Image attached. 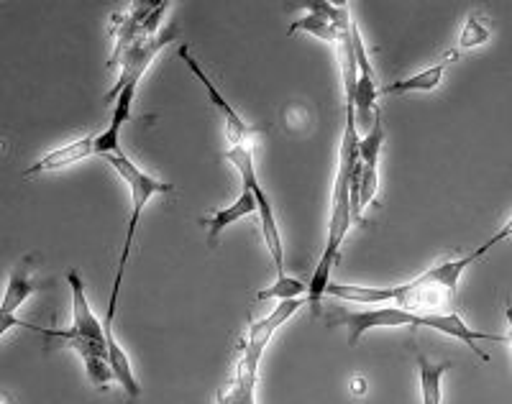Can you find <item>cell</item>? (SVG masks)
I'll use <instances>...</instances> for the list:
<instances>
[{
	"mask_svg": "<svg viewBox=\"0 0 512 404\" xmlns=\"http://www.w3.org/2000/svg\"><path fill=\"white\" fill-rule=\"evenodd\" d=\"M31 272H34V254L16 261V266L11 269V277H8V287L6 295H3V305H0V315H16V312L24 307V302L29 300L34 292H39L41 284L34 282Z\"/></svg>",
	"mask_w": 512,
	"mask_h": 404,
	"instance_id": "cell-11",
	"label": "cell"
},
{
	"mask_svg": "<svg viewBox=\"0 0 512 404\" xmlns=\"http://www.w3.org/2000/svg\"><path fill=\"white\" fill-rule=\"evenodd\" d=\"M254 213H259V205H256L254 192H251L249 187H241V195L236 197L231 205L216 210V213L210 215V218H203V226H208L210 249H216L218 238H221V233L226 231L228 226H233V223H239L241 218H246V215H254Z\"/></svg>",
	"mask_w": 512,
	"mask_h": 404,
	"instance_id": "cell-12",
	"label": "cell"
},
{
	"mask_svg": "<svg viewBox=\"0 0 512 404\" xmlns=\"http://www.w3.org/2000/svg\"><path fill=\"white\" fill-rule=\"evenodd\" d=\"M489 39H492V31L484 26L482 16H479V13H469L464 21V29H461L459 34V47L477 49V47H484Z\"/></svg>",
	"mask_w": 512,
	"mask_h": 404,
	"instance_id": "cell-16",
	"label": "cell"
},
{
	"mask_svg": "<svg viewBox=\"0 0 512 404\" xmlns=\"http://www.w3.org/2000/svg\"><path fill=\"white\" fill-rule=\"evenodd\" d=\"M226 159L236 167V172L241 174V187H249L256 197V205H259V218H262V238L264 246H267V254L272 256L274 272L277 277H285V243H282L280 226H277V218H274V208L269 202L267 190L259 182V174H256L254 164V144H239L228 146Z\"/></svg>",
	"mask_w": 512,
	"mask_h": 404,
	"instance_id": "cell-5",
	"label": "cell"
},
{
	"mask_svg": "<svg viewBox=\"0 0 512 404\" xmlns=\"http://www.w3.org/2000/svg\"><path fill=\"white\" fill-rule=\"evenodd\" d=\"M297 297H308V284L300 282L295 277H277V282L272 287L262 289L256 300H277V302H285V300H297Z\"/></svg>",
	"mask_w": 512,
	"mask_h": 404,
	"instance_id": "cell-15",
	"label": "cell"
},
{
	"mask_svg": "<svg viewBox=\"0 0 512 404\" xmlns=\"http://www.w3.org/2000/svg\"><path fill=\"white\" fill-rule=\"evenodd\" d=\"M510 238H512V218H510V220H507L505 226H502V228H500V231H497V233H495V236H489V238H487V241H484V243H482V246H479V249H474V254H477V256H479V259H482V256H484V254H487V251H489V249H495L497 243H502V241H510Z\"/></svg>",
	"mask_w": 512,
	"mask_h": 404,
	"instance_id": "cell-17",
	"label": "cell"
},
{
	"mask_svg": "<svg viewBox=\"0 0 512 404\" xmlns=\"http://www.w3.org/2000/svg\"><path fill=\"white\" fill-rule=\"evenodd\" d=\"M95 136H98V133H88V136H80V139L59 146V149H52L49 154H44L41 159H36L29 169H24V172H21V177L29 179V177H36V174L59 172V169L75 167V164L85 162V159H90L93 154H98Z\"/></svg>",
	"mask_w": 512,
	"mask_h": 404,
	"instance_id": "cell-10",
	"label": "cell"
},
{
	"mask_svg": "<svg viewBox=\"0 0 512 404\" xmlns=\"http://www.w3.org/2000/svg\"><path fill=\"white\" fill-rule=\"evenodd\" d=\"M177 36H180V29H177V26H167L162 34L136 39L134 44H131V47L121 54V57L111 59L108 64H111V67L113 64H118V67H121V75H118L116 85H113L111 90L105 93V100H108V103H113L121 90H126V87H139V82L144 80L146 70L152 67V62L157 59V54L162 52L164 47H169V44L177 39Z\"/></svg>",
	"mask_w": 512,
	"mask_h": 404,
	"instance_id": "cell-6",
	"label": "cell"
},
{
	"mask_svg": "<svg viewBox=\"0 0 512 404\" xmlns=\"http://www.w3.org/2000/svg\"><path fill=\"white\" fill-rule=\"evenodd\" d=\"M415 358H418V376H420V399L423 404H443V389L441 379L448 369H451V361H431L425 353L415 351Z\"/></svg>",
	"mask_w": 512,
	"mask_h": 404,
	"instance_id": "cell-14",
	"label": "cell"
},
{
	"mask_svg": "<svg viewBox=\"0 0 512 404\" xmlns=\"http://www.w3.org/2000/svg\"><path fill=\"white\" fill-rule=\"evenodd\" d=\"M67 284H70L72 292V325L67 330L59 328H39V325H31L26 330L39 335H47V338H57V341H72V338H85V341H98L108 343L105 338V323L98 318L90 307L88 292H85V282H82L80 272L70 269L67 272Z\"/></svg>",
	"mask_w": 512,
	"mask_h": 404,
	"instance_id": "cell-7",
	"label": "cell"
},
{
	"mask_svg": "<svg viewBox=\"0 0 512 404\" xmlns=\"http://www.w3.org/2000/svg\"><path fill=\"white\" fill-rule=\"evenodd\" d=\"M177 54H180V59L185 62L187 70L195 75V80H200V85L205 87V93H208L210 103L216 105V110L223 116V121H226V139L231 146H239V144H251V126L249 123L241 118V113L236 108H233L231 103H228L226 98L221 95V90H218L216 85H213V80H210L208 75H205V70L200 67V62L195 57H192L190 47L187 44H182L180 49H177Z\"/></svg>",
	"mask_w": 512,
	"mask_h": 404,
	"instance_id": "cell-8",
	"label": "cell"
},
{
	"mask_svg": "<svg viewBox=\"0 0 512 404\" xmlns=\"http://www.w3.org/2000/svg\"><path fill=\"white\" fill-rule=\"evenodd\" d=\"M459 59V52H448L443 54L441 62L431 64V67H425L423 72L410 77H402V80L390 82V85H384L379 93L382 95H408V93H433L438 85L443 82V75H446V67L451 62Z\"/></svg>",
	"mask_w": 512,
	"mask_h": 404,
	"instance_id": "cell-13",
	"label": "cell"
},
{
	"mask_svg": "<svg viewBox=\"0 0 512 404\" xmlns=\"http://www.w3.org/2000/svg\"><path fill=\"white\" fill-rule=\"evenodd\" d=\"M505 320H507V343L512 348V300L505 302Z\"/></svg>",
	"mask_w": 512,
	"mask_h": 404,
	"instance_id": "cell-18",
	"label": "cell"
},
{
	"mask_svg": "<svg viewBox=\"0 0 512 404\" xmlns=\"http://www.w3.org/2000/svg\"><path fill=\"white\" fill-rule=\"evenodd\" d=\"M333 325H346L349 330V346H359V341L369 330L377 328H431L436 333L448 335V338H456L464 346L472 348L477 353L479 361L489 364L492 356L487 351L479 348V343H507V335L500 333H482V330L472 328L461 318L459 312H410L402 310L395 305H379L372 310L361 312H341V318L333 320Z\"/></svg>",
	"mask_w": 512,
	"mask_h": 404,
	"instance_id": "cell-3",
	"label": "cell"
},
{
	"mask_svg": "<svg viewBox=\"0 0 512 404\" xmlns=\"http://www.w3.org/2000/svg\"><path fill=\"white\" fill-rule=\"evenodd\" d=\"M479 256L466 254L461 259H443L428 272L395 287H361V284H328L326 297H336L356 305H395L410 312H451L464 272Z\"/></svg>",
	"mask_w": 512,
	"mask_h": 404,
	"instance_id": "cell-1",
	"label": "cell"
},
{
	"mask_svg": "<svg viewBox=\"0 0 512 404\" xmlns=\"http://www.w3.org/2000/svg\"><path fill=\"white\" fill-rule=\"evenodd\" d=\"M105 162L111 164L121 179L128 185V192H131V215H128V228H126V238H123V251L121 259H118V272L113 277V287H111V297H108V310H105V338H113V320H116V310H118V295H121V284H123V272H126L128 256H131V249H134V238H136V228H139V220L144 208L149 205L154 195H167V192L175 190L172 182H162V179L152 177V174H146L144 169L136 167L126 154H111L105 156Z\"/></svg>",
	"mask_w": 512,
	"mask_h": 404,
	"instance_id": "cell-4",
	"label": "cell"
},
{
	"mask_svg": "<svg viewBox=\"0 0 512 404\" xmlns=\"http://www.w3.org/2000/svg\"><path fill=\"white\" fill-rule=\"evenodd\" d=\"M351 389H354V394H364L367 392V381L361 379V376H356V379L351 381Z\"/></svg>",
	"mask_w": 512,
	"mask_h": 404,
	"instance_id": "cell-19",
	"label": "cell"
},
{
	"mask_svg": "<svg viewBox=\"0 0 512 404\" xmlns=\"http://www.w3.org/2000/svg\"><path fill=\"white\" fill-rule=\"evenodd\" d=\"M359 126H356L354 108H346V126L344 139H341V151H338V172L336 182H333L331 195V218H328V238L326 249L320 254L318 264H315L313 274L308 282V307L318 315L323 297L331 284L333 266L341 259V246H344L346 236L351 231L354 220V210H351V174H354L356 162H359Z\"/></svg>",
	"mask_w": 512,
	"mask_h": 404,
	"instance_id": "cell-2",
	"label": "cell"
},
{
	"mask_svg": "<svg viewBox=\"0 0 512 404\" xmlns=\"http://www.w3.org/2000/svg\"><path fill=\"white\" fill-rule=\"evenodd\" d=\"M354 49H356V90H354V116H356V126H372L374 113H377V95H379V85H377V75H374V67L369 62V49L361 39L359 26L354 24Z\"/></svg>",
	"mask_w": 512,
	"mask_h": 404,
	"instance_id": "cell-9",
	"label": "cell"
}]
</instances>
